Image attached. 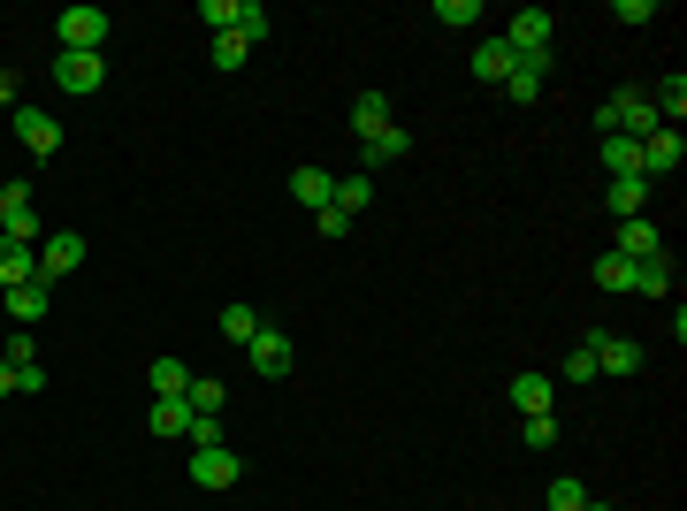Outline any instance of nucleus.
I'll list each match as a JSON object with an SVG mask.
<instances>
[{
	"label": "nucleus",
	"mask_w": 687,
	"mask_h": 511,
	"mask_svg": "<svg viewBox=\"0 0 687 511\" xmlns=\"http://www.w3.org/2000/svg\"><path fill=\"white\" fill-rule=\"evenodd\" d=\"M100 46H108V8H92V0L61 8V54H100Z\"/></svg>",
	"instance_id": "nucleus-1"
},
{
	"label": "nucleus",
	"mask_w": 687,
	"mask_h": 511,
	"mask_svg": "<svg viewBox=\"0 0 687 511\" xmlns=\"http://www.w3.org/2000/svg\"><path fill=\"white\" fill-rule=\"evenodd\" d=\"M69 268H85V237H77V229H54V237L38 245V283L54 291V283L69 275Z\"/></svg>",
	"instance_id": "nucleus-2"
},
{
	"label": "nucleus",
	"mask_w": 687,
	"mask_h": 511,
	"mask_svg": "<svg viewBox=\"0 0 687 511\" xmlns=\"http://www.w3.org/2000/svg\"><path fill=\"white\" fill-rule=\"evenodd\" d=\"M54 84H61V92H100V84H108V61H100V54H61V46H54Z\"/></svg>",
	"instance_id": "nucleus-3"
},
{
	"label": "nucleus",
	"mask_w": 687,
	"mask_h": 511,
	"mask_svg": "<svg viewBox=\"0 0 687 511\" xmlns=\"http://www.w3.org/2000/svg\"><path fill=\"white\" fill-rule=\"evenodd\" d=\"M237 474H245V458H237L229 443H214V451H191V481H199V489H237Z\"/></svg>",
	"instance_id": "nucleus-4"
},
{
	"label": "nucleus",
	"mask_w": 687,
	"mask_h": 511,
	"mask_svg": "<svg viewBox=\"0 0 687 511\" xmlns=\"http://www.w3.org/2000/svg\"><path fill=\"white\" fill-rule=\"evenodd\" d=\"M0 237H38V206H31V183H0Z\"/></svg>",
	"instance_id": "nucleus-5"
},
{
	"label": "nucleus",
	"mask_w": 687,
	"mask_h": 511,
	"mask_svg": "<svg viewBox=\"0 0 687 511\" xmlns=\"http://www.w3.org/2000/svg\"><path fill=\"white\" fill-rule=\"evenodd\" d=\"M497 38H505L513 54H550V8H519Z\"/></svg>",
	"instance_id": "nucleus-6"
},
{
	"label": "nucleus",
	"mask_w": 687,
	"mask_h": 511,
	"mask_svg": "<svg viewBox=\"0 0 687 511\" xmlns=\"http://www.w3.org/2000/svg\"><path fill=\"white\" fill-rule=\"evenodd\" d=\"M596 374H611V382H627V374H642V343L634 337H596Z\"/></svg>",
	"instance_id": "nucleus-7"
},
{
	"label": "nucleus",
	"mask_w": 687,
	"mask_h": 511,
	"mask_svg": "<svg viewBox=\"0 0 687 511\" xmlns=\"http://www.w3.org/2000/svg\"><path fill=\"white\" fill-rule=\"evenodd\" d=\"M15 138H23V154H61V123L46 107H15Z\"/></svg>",
	"instance_id": "nucleus-8"
},
{
	"label": "nucleus",
	"mask_w": 687,
	"mask_h": 511,
	"mask_svg": "<svg viewBox=\"0 0 687 511\" xmlns=\"http://www.w3.org/2000/svg\"><path fill=\"white\" fill-rule=\"evenodd\" d=\"M687 161V138L680 130H650V138H642V175H650V183H657V175H673Z\"/></svg>",
	"instance_id": "nucleus-9"
},
{
	"label": "nucleus",
	"mask_w": 687,
	"mask_h": 511,
	"mask_svg": "<svg viewBox=\"0 0 687 511\" xmlns=\"http://www.w3.org/2000/svg\"><path fill=\"white\" fill-rule=\"evenodd\" d=\"M245 359H252V374H268V382H283V374H291V337H275V329H260V337L245 343Z\"/></svg>",
	"instance_id": "nucleus-10"
},
{
	"label": "nucleus",
	"mask_w": 687,
	"mask_h": 511,
	"mask_svg": "<svg viewBox=\"0 0 687 511\" xmlns=\"http://www.w3.org/2000/svg\"><path fill=\"white\" fill-rule=\"evenodd\" d=\"M0 306H8V321H15V329H38V321H46V306H54V291H46V283H15Z\"/></svg>",
	"instance_id": "nucleus-11"
},
{
	"label": "nucleus",
	"mask_w": 687,
	"mask_h": 511,
	"mask_svg": "<svg viewBox=\"0 0 687 511\" xmlns=\"http://www.w3.org/2000/svg\"><path fill=\"white\" fill-rule=\"evenodd\" d=\"M15 283H38V245L0 237V291H15Z\"/></svg>",
	"instance_id": "nucleus-12"
},
{
	"label": "nucleus",
	"mask_w": 687,
	"mask_h": 511,
	"mask_svg": "<svg viewBox=\"0 0 687 511\" xmlns=\"http://www.w3.org/2000/svg\"><path fill=\"white\" fill-rule=\"evenodd\" d=\"M611 252L642 268V260H657V252H665V237H657V229H650V222L634 214V222H619V245H611Z\"/></svg>",
	"instance_id": "nucleus-13"
},
{
	"label": "nucleus",
	"mask_w": 687,
	"mask_h": 511,
	"mask_svg": "<svg viewBox=\"0 0 687 511\" xmlns=\"http://www.w3.org/2000/svg\"><path fill=\"white\" fill-rule=\"evenodd\" d=\"M513 69H519V54L505 46V38H497V31H489V38L474 46V77H482V84H505Z\"/></svg>",
	"instance_id": "nucleus-14"
},
{
	"label": "nucleus",
	"mask_w": 687,
	"mask_h": 511,
	"mask_svg": "<svg viewBox=\"0 0 687 511\" xmlns=\"http://www.w3.org/2000/svg\"><path fill=\"white\" fill-rule=\"evenodd\" d=\"M397 154H413V130H405V123H390V130L359 138V161H367V169H382V161H397Z\"/></svg>",
	"instance_id": "nucleus-15"
},
{
	"label": "nucleus",
	"mask_w": 687,
	"mask_h": 511,
	"mask_svg": "<svg viewBox=\"0 0 687 511\" xmlns=\"http://www.w3.org/2000/svg\"><path fill=\"white\" fill-rule=\"evenodd\" d=\"M291 198H299V206H314V214H322V206H329V198H337V175H329V169H314V161H306V169L291 175Z\"/></svg>",
	"instance_id": "nucleus-16"
},
{
	"label": "nucleus",
	"mask_w": 687,
	"mask_h": 511,
	"mask_svg": "<svg viewBox=\"0 0 687 511\" xmlns=\"http://www.w3.org/2000/svg\"><path fill=\"white\" fill-rule=\"evenodd\" d=\"M542 77H550V54H519V69L505 77L513 100H542Z\"/></svg>",
	"instance_id": "nucleus-17"
},
{
	"label": "nucleus",
	"mask_w": 687,
	"mask_h": 511,
	"mask_svg": "<svg viewBox=\"0 0 687 511\" xmlns=\"http://www.w3.org/2000/svg\"><path fill=\"white\" fill-rule=\"evenodd\" d=\"M146 382H154V397H191V366H183V359H169V351L146 366Z\"/></svg>",
	"instance_id": "nucleus-18"
},
{
	"label": "nucleus",
	"mask_w": 687,
	"mask_h": 511,
	"mask_svg": "<svg viewBox=\"0 0 687 511\" xmlns=\"http://www.w3.org/2000/svg\"><path fill=\"white\" fill-rule=\"evenodd\" d=\"M642 206H650V175H611V214L634 222Z\"/></svg>",
	"instance_id": "nucleus-19"
},
{
	"label": "nucleus",
	"mask_w": 687,
	"mask_h": 511,
	"mask_svg": "<svg viewBox=\"0 0 687 511\" xmlns=\"http://www.w3.org/2000/svg\"><path fill=\"white\" fill-rule=\"evenodd\" d=\"M604 175H642V146L619 138V130H604Z\"/></svg>",
	"instance_id": "nucleus-20"
},
{
	"label": "nucleus",
	"mask_w": 687,
	"mask_h": 511,
	"mask_svg": "<svg viewBox=\"0 0 687 511\" xmlns=\"http://www.w3.org/2000/svg\"><path fill=\"white\" fill-rule=\"evenodd\" d=\"M351 130H359V138L390 130V100H382V92H359V100H351Z\"/></svg>",
	"instance_id": "nucleus-21"
},
{
	"label": "nucleus",
	"mask_w": 687,
	"mask_h": 511,
	"mask_svg": "<svg viewBox=\"0 0 687 511\" xmlns=\"http://www.w3.org/2000/svg\"><path fill=\"white\" fill-rule=\"evenodd\" d=\"M634 291H642V298H673V252L642 260V268H634Z\"/></svg>",
	"instance_id": "nucleus-22"
},
{
	"label": "nucleus",
	"mask_w": 687,
	"mask_h": 511,
	"mask_svg": "<svg viewBox=\"0 0 687 511\" xmlns=\"http://www.w3.org/2000/svg\"><path fill=\"white\" fill-rule=\"evenodd\" d=\"M183 428H191V397H154V435H183Z\"/></svg>",
	"instance_id": "nucleus-23"
},
{
	"label": "nucleus",
	"mask_w": 687,
	"mask_h": 511,
	"mask_svg": "<svg viewBox=\"0 0 687 511\" xmlns=\"http://www.w3.org/2000/svg\"><path fill=\"white\" fill-rule=\"evenodd\" d=\"M513 405L519 412H550V374H513Z\"/></svg>",
	"instance_id": "nucleus-24"
},
{
	"label": "nucleus",
	"mask_w": 687,
	"mask_h": 511,
	"mask_svg": "<svg viewBox=\"0 0 687 511\" xmlns=\"http://www.w3.org/2000/svg\"><path fill=\"white\" fill-rule=\"evenodd\" d=\"M588 275H596V291H634V260H619V252H604Z\"/></svg>",
	"instance_id": "nucleus-25"
},
{
	"label": "nucleus",
	"mask_w": 687,
	"mask_h": 511,
	"mask_svg": "<svg viewBox=\"0 0 687 511\" xmlns=\"http://www.w3.org/2000/svg\"><path fill=\"white\" fill-rule=\"evenodd\" d=\"M337 214H359V206H374V183L367 175H337V198H329Z\"/></svg>",
	"instance_id": "nucleus-26"
},
{
	"label": "nucleus",
	"mask_w": 687,
	"mask_h": 511,
	"mask_svg": "<svg viewBox=\"0 0 687 511\" xmlns=\"http://www.w3.org/2000/svg\"><path fill=\"white\" fill-rule=\"evenodd\" d=\"M222 337L252 343V337H260V314H252V306H222Z\"/></svg>",
	"instance_id": "nucleus-27"
},
{
	"label": "nucleus",
	"mask_w": 687,
	"mask_h": 511,
	"mask_svg": "<svg viewBox=\"0 0 687 511\" xmlns=\"http://www.w3.org/2000/svg\"><path fill=\"white\" fill-rule=\"evenodd\" d=\"M237 38H245V46L268 38V8H260V0H237Z\"/></svg>",
	"instance_id": "nucleus-28"
},
{
	"label": "nucleus",
	"mask_w": 687,
	"mask_h": 511,
	"mask_svg": "<svg viewBox=\"0 0 687 511\" xmlns=\"http://www.w3.org/2000/svg\"><path fill=\"white\" fill-rule=\"evenodd\" d=\"M183 443H191V451H214V443H222V412H191Z\"/></svg>",
	"instance_id": "nucleus-29"
},
{
	"label": "nucleus",
	"mask_w": 687,
	"mask_h": 511,
	"mask_svg": "<svg viewBox=\"0 0 687 511\" xmlns=\"http://www.w3.org/2000/svg\"><path fill=\"white\" fill-rule=\"evenodd\" d=\"M581 504H588V489H581L573 474H558V481H550V511H581Z\"/></svg>",
	"instance_id": "nucleus-30"
},
{
	"label": "nucleus",
	"mask_w": 687,
	"mask_h": 511,
	"mask_svg": "<svg viewBox=\"0 0 687 511\" xmlns=\"http://www.w3.org/2000/svg\"><path fill=\"white\" fill-rule=\"evenodd\" d=\"M199 23H214V38L237 31V0H199Z\"/></svg>",
	"instance_id": "nucleus-31"
},
{
	"label": "nucleus",
	"mask_w": 687,
	"mask_h": 511,
	"mask_svg": "<svg viewBox=\"0 0 687 511\" xmlns=\"http://www.w3.org/2000/svg\"><path fill=\"white\" fill-rule=\"evenodd\" d=\"M428 15H436V23H482V0H436Z\"/></svg>",
	"instance_id": "nucleus-32"
},
{
	"label": "nucleus",
	"mask_w": 687,
	"mask_h": 511,
	"mask_svg": "<svg viewBox=\"0 0 687 511\" xmlns=\"http://www.w3.org/2000/svg\"><path fill=\"white\" fill-rule=\"evenodd\" d=\"M245 54H252V46H245L237 31H222V38H214V69H245Z\"/></svg>",
	"instance_id": "nucleus-33"
},
{
	"label": "nucleus",
	"mask_w": 687,
	"mask_h": 511,
	"mask_svg": "<svg viewBox=\"0 0 687 511\" xmlns=\"http://www.w3.org/2000/svg\"><path fill=\"white\" fill-rule=\"evenodd\" d=\"M229 405V382H191V412H222Z\"/></svg>",
	"instance_id": "nucleus-34"
},
{
	"label": "nucleus",
	"mask_w": 687,
	"mask_h": 511,
	"mask_svg": "<svg viewBox=\"0 0 687 511\" xmlns=\"http://www.w3.org/2000/svg\"><path fill=\"white\" fill-rule=\"evenodd\" d=\"M519 435H527V451H550V443H558V420H550V412H527Z\"/></svg>",
	"instance_id": "nucleus-35"
},
{
	"label": "nucleus",
	"mask_w": 687,
	"mask_h": 511,
	"mask_svg": "<svg viewBox=\"0 0 687 511\" xmlns=\"http://www.w3.org/2000/svg\"><path fill=\"white\" fill-rule=\"evenodd\" d=\"M0 359H8L15 374H23V366H38V351H31V329H15V337H8V351H0Z\"/></svg>",
	"instance_id": "nucleus-36"
},
{
	"label": "nucleus",
	"mask_w": 687,
	"mask_h": 511,
	"mask_svg": "<svg viewBox=\"0 0 687 511\" xmlns=\"http://www.w3.org/2000/svg\"><path fill=\"white\" fill-rule=\"evenodd\" d=\"M565 382H596V351H588V343L565 359Z\"/></svg>",
	"instance_id": "nucleus-37"
},
{
	"label": "nucleus",
	"mask_w": 687,
	"mask_h": 511,
	"mask_svg": "<svg viewBox=\"0 0 687 511\" xmlns=\"http://www.w3.org/2000/svg\"><path fill=\"white\" fill-rule=\"evenodd\" d=\"M314 229H322V237H344V229H351V214H337V206H322V214H314Z\"/></svg>",
	"instance_id": "nucleus-38"
},
{
	"label": "nucleus",
	"mask_w": 687,
	"mask_h": 511,
	"mask_svg": "<svg viewBox=\"0 0 687 511\" xmlns=\"http://www.w3.org/2000/svg\"><path fill=\"white\" fill-rule=\"evenodd\" d=\"M0 107H8V115L23 107V84H15V69H0Z\"/></svg>",
	"instance_id": "nucleus-39"
},
{
	"label": "nucleus",
	"mask_w": 687,
	"mask_h": 511,
	"mask_svg": "<svg viewBox=\"0 0 687 511\" xmlns=\"http://www.w3.org/2000/svg\"><path fill=\"white\" fill-rule=\"evenodd\" d=\"M0 397H23V382H15V366L0 359Z\"/></svg>",
	"instance_id": "nucleus-40"
},
{
	"label": "nucleus",
	"mask_w": 687,
	"mask_h": 511,
	"mask_svg": "<svg viewBox=\"0 0 687 511\" xmlns=\"http://www.w3.org/2000/svg\"><path fill=\"white\" fill-rule=\"evenodd\" d=\"M581 511H611V504H581Z\"/></svg>",
	"instance_id": "nucleus-41"
},
{
	"label": "nucleus",
	"mask_w": 687,
	"mask_h": 511,
	"mask_svg": "<svg viewBox=\"0 0 687 511\" xmlns=\"http://www.w3.org/2000/svg\"><path fill=\"white\" fill-rule=\"evenodd\" d=\"M0 298H8V291H0Z\"/></svg>",
	"instance_id": "nucleus-42"
}]
</instances>
